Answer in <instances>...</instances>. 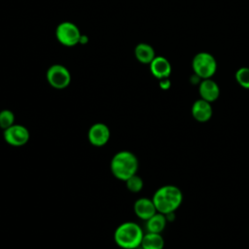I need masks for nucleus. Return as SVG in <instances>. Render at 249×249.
I'll return each instance as SVG.
<instances>
[{
  "label": "nucleus",
  "mask_w": 249,
  "mask_h": 249,
  "mask_svg": "<svg viewBox=\"0 0 249 249\" xmlns=\"http://www.w3.org/2000/svg\"><path fill=\"white\" fill-rule=\"evenodd\" d=\"M156 209L162 214L175 212L183 201V194L180 188L174 185H164L160 187L152 197Z\"/></svg>",
  "instance_id": "f257e3e1"
},
{
  "label": "nucleus",
  "mask_w": 249,
  "mask_h": 249,
  "mask_svg": "<svg viewBox=\"0 0 249 249\" xmlns=\"http://www.w3.org/2000/svg\"><path fill=\"white\" fill-rule=\"evenodd\" d=\"M138 166L137 157L126 150L117 152L110 161V169L114 177L124 182L137 173Z\"/></svg>",
  "instance_id": "f03ea898"
},
{
  "label": "nucleus",
  "mask_w": 249,
  "mask_h": 249,
  "mask_svg": "<svg viewBox=\"0 0 249 249\" xmlns=\"http://www.w3.org/2000/svg\"><path fill=\"white\" fill-rule=\"evenodd\" d=\"M144 231L135 222H124L114 231L115 243L122 249H137L140 247Z\"/></svg>",
  "instance_id": "7ed1b4c3"
},
{
  "label": "nucleus",
  "mask_w": 249,
  "mask_h": 249,
  "mask_svg": "<svg viewBox=\"0 0 249 249\" xmlns=\"http://www.w3.org/2000/svg\"><path fill=\"white\" fill-rule=\"evenodd\" d=\"M192 68L194 73L202 80L210 79L217 71V61L211 53L200 52L194 56Z\"/></svg>",
  "instance_id": "20e7f679"
},
{
  "label": "nucleus",
  "mask_w": 249,
  "mask_h": 249,
  "mask_svg": "<svg viewBox=\"0 0 249 249\" xmlns=\"http://www.w3.org/2000/svg\"><path fill=\"white\" fill-rule=\"evenodd\" d=\"M81 32L78 26L71 21L60 22L55 29L57 41L65 47H73L80 43Z\"/></svg>",
  "instance_id": "39448f33"
},
{
  "label": "nucleus",
  "mask_w": 249,
  "mask_h": 249,
  "mask_svg": "<svg viewBox=\"0 0 249 249\" xmlns=\"http://www.w3.org/2000/svg\"><path fill=\"white\" fill-rule=\"evenodd\" d=\"M49 85L56 89L67 88L71 82V74L69 70L61 64H53L46 73Z\"/></svg>",
  "instance_id": "423d86ee"
},
{
  "label": "nucleus",
  "mask_w": 249,
  "mask_h": 249,
  "mask_svg": "<svg viewBox=\"0 0 249 249\" xmlns=\"http://www.w3.org/2000/svg\"><path fill=\"white\" fill-rule=\"evenodd\" d=\"M4 140L11 146L20 147L25 145L30 137L29 130L22 124H14L3 131Z\"/></svg>",
  "instance_id": "0eeeda50"
},
{
  "label": "nucleus",
  "mask_w": 249,
  "mask_h": 249,
  "mask_svg": "<svg viewBox=\"0 0 249 249\" xmlns=\"http://www.w3.org/2000/svg\"><path fill=\"white\" fill-rule=\"evenodd\" d=\"M110 129L103 123L93 124L88 131V139L92 146L102 147L110 139Z\"/></svg>",
  "instance_id": "6e6552de"
},
{
  "label": "nucleus",
  "mask_w": 249,
  "mask_h": 249,
  "mask_svg": "<svg viewBox=\"0 0 249 249\" xmlns=\"http://www.w3.org/2000/svg\"><path fill=\"white\" fill-rule=\"evenodd\" d=\"M191 113L196 122L206 123L212 118L213 109L210 102L199 98L193 103Z\"/></svg>",
  "instance_id": "1a4fd4ad"
},
{
  "label": "nucleus",
  "mask_w": 249,
  "mask_h": 249,
  "mask_svg": "<svg viewBox=\"0 0 249 249\" xmlns=\"http://www.w3.org/2000/svg\"><path fill=\"white\" fill-rule=\"evenodd\" d=\"M133 211L135 215L143 221H147L158 212L153 199L145 196L139 197L135 200L133 204Z\"/></svg>",
  "instance_id": "9d476101"
},
{
  "label": "nucleus",
  "mask_w": 249,
  "mask_h": 249,
  "mask_svg": "<svg viewBox=\"0 0 249 249\" xmlns=\"http://www.w3.org/2000/svg\"><path fill=\"white\" fill-rule=\"evenodd\" d=\"M198 93L200 98L212 103L220 96V88L218 84L210 79H203L198 85Z\"/></svg>",
  "instance_id": "9b49d317"
},
{
  "label": "nucleus",
  "mask_w": 249,
  "mask_h": 249,
  "mask_svg": "<svg viewBox=\"0 0 249 249\" xmlns=\"http://www.w3.org/2000/svg\"><path fill=\"white\" fill-rule=\"evenodd\" d=\"M149 65L152 75L159 80L168 78L171 74V64L163 56H156Z\"/></svg>",
  "instance_id": "f8f14e48"
},
{
  "label": "nucleus",
  "mask_w": 249,
  "mask_h": 249,
  "mask_svg": "<svg viewBox=\"0 0 249 249\" xmlns=\"http://www.w3.org/2000/svg\"><path fill=\"white\" fill-rule=\"evenodd\" d=\"M134 55L140 63L150 64L152 60L156 57V53L151 45L146 43H140L134 49Z\"/></svg>",
  "instance_id": "ddd939ff"
},
{
  "label": "nucleus",
  "mask_w": 249,
  "mask_h": 249,
  "mask_svg": "<svg viewBox=\"0 0 249 249\" xmlns=\"http://www.w3.org/2000/svg\"><path fill=\"white\" fill-rule=\"evenodd\" d=\"M140 247L142 249H163L164 239L161 233L147 231L144 233Z\"/></svg>",
  "instance_id": "4468645a"
},
{
  "label": "nucleus",
  "mask_w": 249,
  "mask_h": 249,
  "mask_svg": "<svg viewBox=\"0 0 249 249\" xmlns=\"http://www.w3.org/2000/svg\"><path fill=\"white\" fill-rule=\"evenodd\" d=\"M167 224V220L164 214L157 212L151 218L146 221V230L149 232L161 233Z\"/></svg>",
  "instance_id": "2eb2a0df"
},
{
  "label": "nucleus",
  "mask_w": 249,
  "mask_h": 249,
  "mask_svg": "<svg viewBox=\"0 0 249 249\" xmlns=\"http://www.w3.org/2000/svg\"><path fill=\"white\" fill-rule=\"evenodd\" d=\"M125 186L129 192L136 194L143 189L144 182L140 176L135 174L125 181Z\"/></svg>",
  "instance_id": "dca6fc26"
},
{
  "label": "nucleus",
  "mask_w": 249,
  "mask_h": 249,
  "mask_svg": "<svg viewBox=\"0 0 249 249\" xmlns=\"http://www.w3.org/2000/svg\"><path fill=\"white\" fill-rule=\"evenodd\" d=\"M237 84L246 89H249V67H240L235 72Z\"/></svg>",
  "instance_id": "f3484780"
},
{
  "label": "nucleus",
  "mask_w": 249,
  "mask_h": 249,
  "mask_svg": "<svg viewBox=\"0 0 249 249\" xmlns=\"http://www.w3.org/2000/svg\"><path fill=\"white\" fill-rule=\"evenodd\" d=\"M15 124V115L11 110L0 111V127L4 130Z\"/></svg>",
  "instance_id": "a211bd4d"
},
{
  "label": "nucleus",
  "mask_w": 249,
  "mask_h": 249,
  "mask_svg": "<svg viewBox=\"0 0 249 249\" xmlns=\"http://www.w3.org/2000/svg\"><path fill=\"white\" fill-rule=\"evenodd\" d=\"M171 86V83H170V80L168 78H164V79H161L160 80V87L161 89H168Z\"/></svg>",
  "instance_id": "6ab92c4d"
}]
</instances>
